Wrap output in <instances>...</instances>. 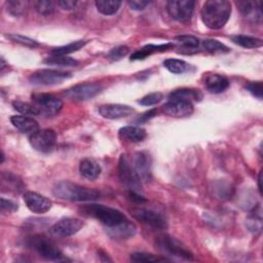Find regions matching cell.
Here are the masks:
<instances>
[{"instance_id":"cell-36","label":"cell","mask_w":263,"mask_h":263,"mask_svg":"<svg viewBox=\"0 0 263 263\" xmlns=\"http://www.w3.org/2000/svg\"><path fill=\"white\" fill-rule=\"evenodd\" d=\"M7 10L13 15H20L24 12L25 8L28 5V1L20 0H9L7 1Z\"/></svg>"},{"instance_id":"cell-32","label":"cell","mask_w":263,"mask_h":263,"mask_svg":"<svg viewBox=\"0 0 263 263\" xmlns=\"http://www.w3.org/2000/svg\"><path fill=\"white\" fill-rule=\"evenodd\" d=\"M12 107L14 108V110H16L17 112H20L21 114L26 115V116H29V115L35 116L40 113V110L36 106L31 105L29 103L22 102V101L12 102Z\"/></svg>"},{"instance_id":"cell-46","label":"cell","mask_w":263,"mask_h":263,"mask_svg":"<svg viewBox=\"0 0 263 263\" xmlns=\"http://www.w3.org/2000/svg\"><path fill=\"white\" fill-rule=\"evenodd\" d=\"M261 182H262V171L259 173V176H258V188H259L260 193H262V186H261Z\"/></svg>"},{"instance_id":"cell-15","label":"cell","mask_w":263,"mask_h":263,"mask_svg":"<svg viewBox=\"0 0 263 263\" xmlns=\"http://www.w3.org/2000/svg\"><path fill=\"white\" fill-rule=\"evenodd\" d=\"M130 161L141 181L148 182L151 180V158L148 153L137 152Z\"/></svg>"},{"instance_id":"cell-30","label":"cell","mask_w":263,"mask_h":263,"mask_svg":"<svg viewBox=\"0 0 263 263\" xmlns=\"http://www.w3.org/2000/svg\"><path fill=\"white\" fill-rule=\"evenodd\" d=\"M44 63L50 66L59 67H76L79 63L77 60L67 55H51L44 60Z\"/></svg>"},{"instance_id":"cell-43","label":"cell","mask_w":263,"mask_h":263,"mask_svg":"<svg viewBox=\"0 0 263 263\" xmlns=\"http://www.w3.org/2000/svg\"><path fill=\"white\" fill-rule=\"evenodd\" d=\"M156 115V109H151L145 113H143L142 115H140L137 119L136 122L137 123H144L146 121H148L149 119H151L152 117H154Z\"/></svg>"},{"instance_id":"cell-11","label":"cell","mask_w":263,"mask_h":263,"mask_svg":"<svg viewBox=\"0 0 263 263\" xmlns=\"http://www.w3.org/2000/svg\"><path fill=\"white\" fill-rule=\"evenodd\" d=\"M101 91V85L95 82H85L72 86L65 91V96L74 101H85L93 98Z\"/></svg>"},{"instance_id":"cell-4","label":"cell","mask_w":263,"mask_h":263,"mask_svg":"<svg viewBox=\"0 0 263 263\" xmlns=\"http://www.w3.org/2000/svg\"><path fill=\"white\" fill-rule=\"evenodd\" d=\"M28 246L39 256L50 261L65 260L63 253L49 238L43 235H33L28 239Z\"/></svg>"},{"instance_id":"cell-23","label":"cell","mask_w":263,"mask_h":263,"mask_svg":"<svg viewBox=\"0 0 263 263\" xmlns=\"http://www.w3.org/2000/svg\"><path fill=\"white\" fill-rule=\"evenodd\" d=\"M168 98L171 100H180L185 102H199L202 99V93L199 89L193 88H180L176 89L170 93Z\"/></svg>"},{"instance_id":"cell-14","label":"cell","mask_w":263,"mask_h":263,"mask_svg":"<svg viewBox=\"0 0 263 263\" xmlns=\"http://www.w3.org/2000/svg\"><path fill=\"white\" fill-rule=\"evenodd\" d=\"M24 201L27 205V208L37 214H43L46 213L51 209L52 202L49 198L33 191H26L23 195Z\"/></svg>"},{"instance_id":"cell-17","label":"cell","mask_w":263,"mask_h":263,"mask_svg":"<svg viewBox=\"0 0 263 263\" xmlns=\"http://www.w3.org/2000/svg\"><path fill=\"white\" fill-rule=\"evenodd\" d=\"M99 112L104 118L119 119L129 116L134 112V109L130 106L122 104H106L100 106Z\"/></svg>"},{"instance_id":"cell-21","label":"cell","mask_w":263,"mask_h":263,"mask_svg":"<svg viewBox=\"0 0 263 263\" xmlns=\"http://www.w3.org/2000/svg\"><path fill=\"white\" fill-rule=\"evenodd\" d=\"M79 172L87 180H96L101 174L100 164L92 158H84L80 161Z\"/></svg>"},{"instance_id":"cell-33","label":"cell","mask_w":263,"mask_h":263,"mask_svg":"<svg viewBox=\"0 0 263 263\" xmlns=\"http://www.w3.org/2000/svg\"><path fill=\"white\" fill-rule=\"evenodd\" d=\"M203 48L211 52V53H217V52H228L229 48L221 43L220 41L216 39H205L202 41Z\"/></svg>"},{"instance_id":"cell-45","label":"cell","mask_w":263,"mask_h":263,"mask_svg":"<svg viewBox=\"0 0 263 263\" xmlns=\"http://www.w3.org/2000/svg\"><path fill=\"white\" fill-rule=\"evenodd\" d=\"M129 197H130L132 200H135V201H137V202H142V201H145V200H146V199H145L143 196H141L138 192L133 191V190L129 192Z\"/></svg>"},{"instance_id":"cell-1","label":"cell","mask_w":263,"mask_h":263,"mask_svg":"<svg viewBox=\"0 0 263 263\" xmlns=\"http://www.w3.org/2000/svg\"><path fill=\"white\" fill-rule=\"evenodd\" d=\"M230 14L231 4L226 0L205 1L200 12L203 24L212 30L223 28L228 22Z\"/></svg>"},{"instance_id":"cell-2","label":"cell","mask_w":263,"mask_h":263,"mask_svg":"<svg viewBox=\"0 0 263 263\" xmlns=\"http://www.w3.org/2000/svg\"><path fill=\"white\" fill-rule=\"evenodd\" d=\"M52 194L63 200L69 201H91L99 197L95 189L86 188L70 181L57 182L52 187Z\"/></svg>"},{"instance_id":"cell-18","label":"cell","mask_w":263,"mask_h":263,"mask_svg":"<svg viewBox=\"0 0 263 263\" xmlns=\"http://www.w3.org/2000/svg\"><path fill=\"white\" fill-rule=\"evenodd\" d=\"M241 14L255 23L262 21V2L261 1H240L236 3Z\"/></svg>"},{"instance_id":"cell-34","label":"cell","mask_w":263,"mask_h":263,"mask_svg":"<svg viewBox=\"0 0 263 263\" xmlns=\"http://www.w3.org/2000/svg\"><path fill=\"white\" fill-rule=\"evenodd\" d=\"M36 11L42 15H49L53 13L55 9V4L52 1L48 0H40V1H35L33 3Z\"/></svg>"},{"instance_id":"cell-8","label":"cell","mask_w":263,"mask_h":263,"mask_svg":"<svg viewBox=\"0 0 263 263\" xmlns=\"http://www.w3.org/2000/svg\"><path fill=\"white\" fill-rule=\"evenodd\" d=\"M195 2L191 0H172L166 3V10L170 16L178 22L186 23L189 22Z\"/></svg>"},{"instance_id":"cell-35","label":"cell","mask_w":263,"mask_h":263,"mask_svg":"<svg viewBox=\"0 0 263 263\" xmlns=\"http://www.w3.org/2000/svg\"><path fill=\"white\" fill-rule=\"evenodd\" d=\"M130 259L135 262H161L167 260L165 258L148 253H134L130 255Z\"/></svg>"},{"instance_id":"cell-22","label":"cell","mask_w":263,"mask_h":263,"mask_svg":"<svg viewBox=\"0 0 263 263\" xmlns=\"http://www.w3.org/2000/svg\"><path fill=\"white\" fill-rule=\"evenodd\" d=\"M229 86V80L220 74H212L205 79V87L212 93H221Z\"/></svg>"},{"instance_id":"cell-37","label":"cell","mask_w":263,"mask_h":263,"mask_svg":"<svg viewBox=\"0 0 263 263\" xmlns=\"http://www.w3.org/2000/svg\"><path fill=\"white\" fill-rule=\"evenodd\" d=\"M7 38H9L11 41L13 42H16V43H20L22 45H25V46H29V47H35V46H38V42L29 38V37H26V36H23V35H20V34H9V35H6Z\"/></svg>"},{"instance_id":"cell-9","label":"cell","mask_w":263,"mask_h":263,"mask_svg":"<svg viewBox=\"0 0 263 263\" xmlns=\"http://www.w3.org/2000/svg\"><path fill=\"white\" fill-rule=\"evenodd\" d=\"M72 75L69 72H63L51 69H42L30 76V81L36 85H54L62 83Z\"/></svg>"},{"instance_id":"cell-38","label":"cell","mask_w":263,"mask_h":263,"mask_svg":"<svg viewBox=\"0 0 263 263\" xmlns=\"http://www.w3.org/2000/svg\"><path fill=\"white\" fill-rule=\"evenodd\" d=\"M162 98H163V96H162L161 92H158V91L151 92V93L143 97L139 101V103L143 106H152V105L158 104L162 100Z\"/></svg>"},{"instance_id":"cell-19","label":"cell","mask_w":263,"mask_h":263,"mask_svg":"<svg viewBox=\"0 0 263 263\" xmlns=\"http://www.w3.org/2000/svg\"><path fill=\"white\" fill-rule=\"evenodd\" d=\"M10 122L14 127L23 133L33 134L39 129L38 122L31 116L13 115L10 117Z\"/></svg>"},{"instance_id":"cell-5","label":"cell","mask_w":263,"mask_h":263,"mask_svg":"<svg viewBox=\"0 0 263 263\" xmlns=\"http://www.w3.org/2000/svg\"><path fill=\"white\" fill-rule=\"evenodd\" d=\"M155 245L157 249L163 254L185 260H193V254L179 240L170 235L164 234L157 237Z\"/></svg>"},{"instance_id":"cell-6","label":"cell","mask_w":263,"mask_h":263,"mask_svg":"<svg viewBox=\"0 0 263 263\" xmlns=\"http://www.w3.org/2000/svg\"><path fill=\"white\" fill-rule=\"evenodd\" d=\"M118 175L120 181L130 190L138 192L142 187V181L137 174L132 161L125 154H121L118 162Z\"/></svg>"},{"instance_id":"cell-40","label":"cell","mask_w":263,"mask_h":263,"mask_svg":"<svg viewBox=\"0 0 263 263\" xmlns=\"http://www.w3.org/2000/svg\"><path fill=\"white\" fill-rule=\"evenodd\" d=\"M128 51H129V49L127 46L120 45V46H117V47L111 49V51L109 52V58L113 61H118V60L122 59L123 57H125L128 53Z\"/></svg>"},{"instance_id":"cell-20","label":"cell","mask_w":263,"mask_h":263,"mask_svg":"<svg viewBox=\"0 0 263 263\" xmlns=\"http://www.w3.org/2000/svg\"><path fill=\"white\" fill-rule=\"evenodd\" d=\"M136 226L129 222L127 219L123 221L122 223L113 226L108 227V234L113 238H119V239H125L130 236H133L136 233Z\"/></svg>"},{"instance_id":"cell-29","label":"cell","mask_w":263,"mask_h":263,"mask_svg":"<svg viewBox=\"0 0 263 263\" xmlns=\"http://www.w3.org/2000/svg\"><path fill=\"white\" fill-rule=\"evenodd\" d=\"M163 66L173 74H183L190 68L189 64L179 59H167L163 62Z\"/></svg>"},{"instance_id":"cell-7","label":"cell","mask_w":263,"mask_h":263,"mask_svg":"<svg viewBox=\"0 0 263 263\" xmlns=\"http://www.w3.org/2000/svg\"><path fill=\"white\" fill-rule=\"evenodd\" d=\"M29 141L35 150L42 153H48L55 145L57 135L54 130L49 128L38 129L37 132L31 134Z\"/></svg>"},{"instance_id":"cell-3","label":"cell","mask_w":263,"mask_h":263,"mask_svg":"<svg viewBox=\"0 0 263 263\" xmlns=\"http://www.w3.org/2000/svg\"><path fill=\"white\" fill-rule=\"evenodd\" d=\"M80 210L84 215L99 220L106 227L116 226L126 220L120 211L103 204H85Z\"/></svg>"},{"instance_id":"cell-12","label":"cell","mask_w":263,"mask_h":263,"mask_svg":"<svg viewBox=\"0 0 263 263\" xmlns=\"http://www.w3.org/2000/svg\"><path fill=\"white\" fill-rule=\"evenodd\" d=\"M133 216L140 222L155 229H164L167 227V223L164 217L152 210L142 208L135 209L133 210Z\"/></svg>"},{"instance_id":"cell-39","label":"cell","mask_w":263,"mask_h":263,"mask_svg":"<svg viewBox=\"0 0 263 263\" xmlns=\"http://www.w3.org/2000/svg\"><path fill=\"white\" fill-rule=\"evenodd\" d=\"M246 88L249 92H251L254 97L257 99L261 100L262 99V93H263V84L261 81H256V82H249L246 85Z\"/></svg>"},{"instance_id":"cell-26","label":"cell","mask_w":263,"mask_h":263,"mask_svg":"<svg viewBox=\"0 0 263 263\" xmlns=\"http://www.w3.org/2000/svg\"><path fill=\"white\" fill-rule=\"evenodd\" d=\"M99 12L105 15H111L118 11L121 6V1L118 0H98L95 2Z\"/></svg>"},{"instance_id":"cell-10","label":"cell","mask_w":263,"mask_h":263,"mask_svg":"<svg viewBox=\"0 0 263 263\" xmlns=\"http://www.w3.org/2000/svg\"><path fill=\"white\" fill-rule=\"evenodd\" d=\"M83 227V222L77 218H64L54 223L50 228V234L58 237H68L76 234Z\"/></svg>"},{"instance_id":"cell-41","label":"cell","mask_w":263,"mask_h":263,"mask_svg":"<svg viewBox=\"0 0 263 263\" xmlns=\"http://www.w3.org/2000/svg\"><path fill=\"white\" fill-rule=\"evenodd\" d=\"M150 4V1H145V0H132L128 1V5L132 9L134 10H143Z\"/></svg>"},{"instance_id":"cell-25","label":"cell","mask_w":263,"mask_h":263,"mask_svg":"<svg viewBox=\"0 0 263 263\" xmlns=\"http://www.w3.org/2000/svg\"><path fill=\"white\" fill-rule=\"evenodd\" d=\"M118 135L123 140H127L129 142L137 143V142L143 141L146 138V130L139 126L127 125V126L121 127L119 129Z\"/></svg>"},{"instance_id":"cell-16","label":"cell","mask_w":263,"mask_h":263,"mask_svg":"<svg viewBox=\"0 0 263 263\" xmlns=\"http://www.w3.org/2000/svg\"><path fill=\"white\" fill-rule=\"evenodd\" d=\"M193 110L192 103L180 100H171L162 106V112L173 117L189 116L193 113Z\"/></svg>"},{"instance_id":"cell-44","label":"cell","mask_w":263,"mask_h":263,"mask_svg":"<svg viewBox=\"0 0 263 263\" xmlns=\"http://www.w3.org/2000/svg\"><path fill=\"white\" fill-rule=\"evenodd\" d=\"M77 2L73 0H61L58 1V5L61 6L65 10H72L76 6Z\"/></svg>"},{"instance_id":"cell-27","label":"cell","mask_w":263,"mask_h":263,"mask_svg":"<svg viewBox=\"0 0 263 263\" xmlns=\"http://www.w3.org/2000/svg\"><path fill=\"white\" fill-rule=\"evenodd\" d=\"M231 41L241 47L246 48H258L263 45V41L260 38L246 36V35H235L231 36Z\"/></svg>"},{"instance_id":"cell-28","label":"cell","mask_w":263,"mask_h":263,"mask_svg":"<svg viewBox=\"0 0 263 263\" xmlns=\"http://www.w3.org/2000/svg\"><path fill=\"white\" fill-rule=\"evenodd\" d=\"M86 43H87L86 40H77V41H74L67 45L55 47L50 50V53L52 55H67L69 53H72L74 51L81 49Z\"/></svg>"},{"instance_id":"cell-13","label":"cell","mask_w":263,"mask_h":263,"mask_svg":"<svg viewBox=\"0 0 263 263\" xmlns=\"http://www.w3.org/2000/svg\"><path fill=\"white\" fill-rule=\"evenodd\" d=\"M33 99L40 112H43L46 115H55L63 107V102L59 98L49 93L35 95Z\"/></svg>"},{"instance_id":"cell-31","label":"cell","mask_w":263,"mask_h":263,"mask_svg":"<svg viewBox=\"0 0 263 263\" xmlns=\"http://www.w3.org/2000/svg\"><path fill=\"white\" fill-rule=\"evenodd\" d=\"M176 40L182 44L184 52L186 53H192L195 52L199 45V40L191 35H180L176 37Z\"/></svg>"},{"instance_id":"cell-24","label":"cell","mask_w":263,"mask_h":263,"mask_svg":"<svg viewBox=\"0 0 263 263\" xmlns=\"http://www.w3.org/2000/svg\"><path fill=\"white\" fill-rule=\"evenodd\" d=\"M174 46L173 43H165V44H148L145 45L144 47H142L141 49L135 51L132 55H130V60L135 61V60H144L147 57L151 55L154 52H161V51H165L170 48H172Z\"/></svg>"},{"instance_id":"cell-42","label":"cell","mask_w":263,"mask_h":263,"mask_svg":"<svg viewBox=\"0 0 263 263\" xmlns=\"http://www.w3.org/2000/svg\"><path fill=\"white\" fill-rule=\"evenodd\" d=\"M1 210L2 211H7V212H14L17 210V204L13 202L12 200L1 198Z\"/></svg>"}]
</instances>
